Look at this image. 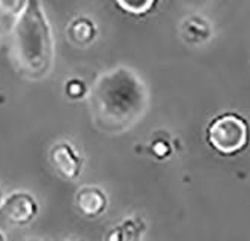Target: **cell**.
Masks as SVG:
<instances>
[{"label":"cell","mask_w":250,"mask_h":241,"mask_svg":"<svg viewBox=\"0 0 250 241\" xmlns=\"http://www.w3.org/2000/svg\"><path fill=\"white\" fill-rule=\"evenodd\" d=\"M146 95L142 83L130 72L107 74L91 95V110L97 125L104 131H122L144 113Z\"/></svg>","instance_id":"cell-1"},{"label":"cell","mask_w":250,"mask_h":241,"mask_svg":"<svg viewBox=\"0 0 250 241\" xmlns=\"http://www.w3.org/2000/svg\"><path fill=\"white\" fill-rule=\"evenodd\" d=\"M53 38L38 0H29L12 29L11 58L29 79H41L53 64Z\"/></svg>","instance_id":"cell-2"},{"label":"cell","mask_w":250,"mask_h":241,"mask_svg":"<svg viewBox=\"0 0 250 241\" xmlns=\"http://www.w3.org/2000/svg\"><path fill=\"white\" fill-rule=\"evenodd\" d=\"M207 142L214 151L230 157L243 153L250 142V128L237 113H223L214 118L207 128Z\"/></svg>","instance_id":"cell-3"},{"label":"cell","mask_w":250,"mask_h":241,"mask_svg":"<svg viewBox=\"0 0 250 241\" xmlns=\"http://www.w3.org/2000/svg\"><path fill=\"white\" fill-rule=\"evenodd\" d=\"M38 213V203L26 192H14L0 203V223L6 226H26Z\"/></svg>","instance_id":"cell-4"},{"label":"cell","mask_w":250,"mask_h":241,"mask_svg":"<svg viewBox=\"0 0 250 241\" xmlns=\"http://www.w3.org/2000/svg\"><path fill=\"white\" fill-rule=\"evenodd\" d=\"M50 158L56 172L65 179H76L82 172V160L69 143L61 142L53 146Z\"/></svg>","instance_id":"cell-5"},{"label":"cell","mask_w":250,"mask_h":241,"mask_svg":"<svg viewBox=\"0 0 250 241\" xmlns=\"http://www.w3.org/2000/svg\"><path fill=\"white\" fill-rule=\"evenodd\" d=\"M77 208L87 217L100 216L107 207V197L98 187H83L76 195Z\"/></svg>","instance_id":"cell-6"},{"label":"cell","mask_w":250,"mask_h":241,"mask_svg":"<svg viewBox=\"0 0 250 241\" xmlns=\"http://www.w3.org/2000/svg\"><path fill=\"white\" fill-rule=\"evenodd\" d=\"M183 36L190 44H201L207 43L211 36L209 24L199 17H191L183 24Z\"/></svg>","instance_id":"cell-7"},{"label":"cell","mask_w":250,"mask_h":241,"mask_svg":"<svg viewBox=\"0 0 250 241\" xmlns=\"http://www.w3.org/2000/svg\"><path fill=\"white\" fill-rule=\"evenodd\" d=\"M69 36L71 40L77 44H89L94 41L95 36V26L87 18H77V20L69 26Z\"/></svg>","instance_id":"cell-8"},{"label":"cell","mask_w":250,"mask_h":241,"mask_svg":"<svg viewBox=\"0 0 250 241\" xmlns=\"http://www.w3.org/2000/svg\"><path fill=\"white\" fill-rule=\"evenodd\" d=\"M157 0H116V5L127 14L131 15H145L154 6Z\"/></svg>","instance_id":"cell-9"},{"label":"cell","mask_w":250,"mask_h":241,"mask_svg":"<svg viewBox=\"0 0 250 241\" xmlns=\"http://www.w3.org/2000/svg\"><path fill=\"white\" fill-rule=\"evenodd\" d=\"M83 90H84V86L83 83L74 80V82H71L66 85V94L69 97H73V98H77V97H82L83 95Z\"/></svg>","instance_id":"cell-10"},{"label":"cell","mask_w":250,"mask_h":241,"mask_svg":"<svg viewBox=\"0 0 250 241\" xmlns=\"http://www.w3.org/2000/svg\"><path fill=\"white\" fill-rule=\"evenodd\" d=\"M152 151H154V154H155L158 158H165V157L169 155L170 148H169V145H167L166 142H155L154 146H152Z\"/></svg>","instance_id":"cell-11"},{"label":"cell","mask_w":250,"mask_h":241,"mask_svg":"<svg viewBox=\"0 0 250 241\" xmlns=\"http://www.w3.org/2000/svg\"><path fill=\"white\" fill-rule=\"evenodd\" d=\"M124 231H125V226H124ZM122 241H133V238H131L130 235L127 237V232H125V235H124V240H122Z\"/></svg>","instance_id":"cell-12"},{"label":"cell","mask_w":250,"mask_h":241,"mask_svg":"<svg viewBox=\"0 0 250 241\" xmlns=\"http://www.w3.org/2000/svg\"><path fill=\"white\" fill-rule=\"evenodd\" d=\"M0 241H6V240H5V235H3V232H2V231H0Z\"/></svg>","instance_id":"cell-13"},{"label":"cell","mask_w":250,"mask_h":241,"mask_svg":"<svg viewBox=\"0 0 250 241\" xmlns=\"http://www.w3.org/2000/svg\"><path fill=\"white\" fill-rule=\"evenodd\" d=\"M33 241H37V240H33Z\"/></svg>","instance_id":"cell-14"}]
</instances>
